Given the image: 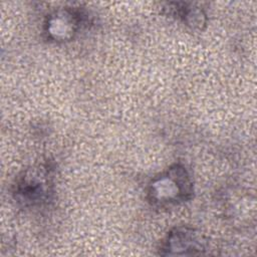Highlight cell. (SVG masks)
Listing matches in <instances>:
<instances>
[{"label":"cell","mask_w":257,"mask_h":257,"mask_svg":"<svg viewBox=\"0 0 257 257\" xmlns=\"http://www.w3.org/2000/svg\"><path fill=\"white\" fill-rule=\"evenodd\" d=\"M192 192L193 184L187 170L174 165L152 180L148 194L152 204L168 207L189 200Z\"/></svg>","instance_id":"cell-1"},{"label":"cell","mask_w":257,"mask_h":257,"mask_svg":"<svg viewBox=\"0 0 257 257\" xmlns=\"http://www.w3.org/2000/svg\"><path fill=\"white\" fill-rule=\"evenodd\" d=\"M50 186V175L46 168H32L25 171L19 178L15 197L24 205L41 204L48 198Z\"/></svg>","instance_id":"cell-2"},{"label":"cell","mask_w":257,"mask_h":257,"mask_svg":"<svg viewBox=\"0 0 257 257\" xmlns=\"http://www.w3.org/2000/svg\"><path fill=\"white\" fill-rule=\"evenodd\" d=\"M84 16L77 9L64 8L49 15L45 23V33L53 41L70 40L77 32Z\"/></svg>","instance_id":"cell-4"},{"label":"cell","mask_w":257,"mask_h":257,"mask_svg":"<svg viewBox=\"0 0 257 257\" xmlns=\"http://www.w3.org/2000/svg\"><path fill=\"white\" fill-rule=\"evenodd\" d=\"M182 7L175 8L177 15L183 19V21L192 27L201 28V25L205 24V13L199 7H194L193 4L182 3Z\"/></svg>","instance_id":"cell-5"},{"label":"cell","mask_w":257,"mask_h":257,"mask_svg":"<svg viewBox=\"0 0 257 257\" xmlns=\"http://www.w3.org/2000/svg\"><path fill=\"white\" fill-rule=\"evenodd\" d=\"M206 249L204 237L196 230L179 227L171 231L164 241L160 253L162 255H195Z\"/></svg>","instance_id":"cell-3"}]
</instances>
